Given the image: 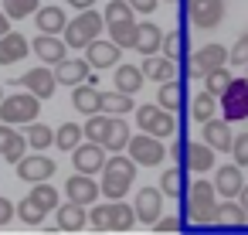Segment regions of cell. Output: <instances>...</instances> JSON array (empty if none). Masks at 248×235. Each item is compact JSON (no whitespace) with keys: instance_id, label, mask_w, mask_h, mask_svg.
<instances>
[{"instance_id":"obj_1","label":"cell","mask_w":248,"mask_h":235,"mask_svg":"<svg viewBox=\"0 0 248 235\" xmlns=\"http://www.w3.org/2000/svg\"><path fill=\"white\" fill-rule=\"evenodd\" d=\"M217 187L214 181H194L187 187V194L180 198L184 201V218L194 221V225H214V211H217Z\"/></svg>"},{"instance_id":"obj_2","label":"cell","mask_w":248,"mask_h":235,"mask_svg":"<svg viewBox=\"0 0 248 235\" xmlns=\"http://www.w3.org/2000/svg\"><path fill=\"white\" fill-rule=\"evenodd\" d=\"M136 160L133 157H123V153H112V160H106V167H102V198H109V201H123L126 198V191L133 187V177H136Z\"/></svg>"},{"instance_id":"obj_3","label":"cell","mask_w":248,"mask_h":235,"mask_svg":"<svg viewBox=\"0 0 248 235\" xmlns=\"http://www.w3.org/2000/svg\"><path fill=\"white\" fill-rule=\"evenodd\" d=\"M34 116H41V99L34 92H14V96L0 99V123L28 126V123H34Z\"/></svg>"},{"instance_id":"obj_4","label":"cell","mask_w":248,"mask_h":235,"mask_svg":"<svg viewBox=\"0 0 248 235\" xmlns=\"http://www.w3.org/2000/svg\"><path fill=\"white\" fill-rule=\"evenodd\" d=\"M102 31H106V17H102L95 7L78 11V17L65 24V45H68V48H85V45L95 41Z\"/></svg>"},{"instance_id":"obj_5","label":"cell","mask_w":248,"mask_h":235,"mask_svg":"<svg viewBox=\"0 0 248 235\" xmlns=\"http://www.w3.org/2000/svg\"><path fill=\"white\" fill-rule=\"evenodd\" d=\"M214 147H207L204 140L201 143H194V140H180V143H173V157L180 160V167L184 170H194V174H207V170H214Z\"/></svg>"},{"instance_id":"obj_6","label":"cell","mask_w":248,"mask_h":235,"mask_svg":"<svg viewBox=\"0 0 248 235\" xmlns=\"http://www.w3.org/2000/svg\"><path fill=\"white\" fill-rule=\"evenodd\" d=\"M180 4H184V21L201 31H214L224 21V0H180Z\"/></svg>"},{"instance_id":"obj_7","label":"cell","mask_w":248,"mask_h":235,"mask_svg":"<svg viewBox=\"0 0 248 235\" xmlns=\"http://www.w3.org/2000/svg\"><path fill=\"white\" fill-rule=\"evenodd\" d=\"M136 123H140L143 133H153V136H160V140H167V136L177 133V116H173L170 109H163L160 102H156V106H140V109H136Z\"/></svg>"},{"instance_id":"obj_8","label":"cell","mask_w":248,"mask_h":235,"mask_svg":"<svg viewBox=\"0 0 248 235\" xmlns=\"http://www.w3.org/2000/svg\"><path fill=\"white\" fill-rule=\"evenodd\" d=\"M221 65H228V48L224 45H217V41H211V45H201L190 58H187V75L190 79H204L207 72H214V68H221Z\"/></svg>"},{"instance_id":"obj_9","label":"cell","mask_w":248,"mask_h":235,"mask_svg":"<svg viewBox=\"0 0 248 235\" xmlns=\"http://www.w3.org/2000/svg\"><path fill=\"white\" fill-rule=\"evenodd\" d=\"M221 116L228 123H241L248 119V79H231L228 89L221 92Z\"/></svg>"},{"instance_id":"obj_10","label":"cell","mask_w":248,"mask_h":235,"mask_svg":"<svg viewBox=\"0 0 248 235\" xmlns=\"http://www.w3.org/2000/svg\"><path fill=\"white\" fill-rule=\"evenodd\" d=\"M129 157L140 164V167H160L163 164V157H167V147L160 143V136H153V133H136V136H129Z\"/></svg>"},{"instance_id":"obj_11","label":"cell","mask_w":248,"mask_h":235,"mask_svg":"<svg viewBox=\"0 0 248 235\" xmlns=\"http://www.w3.org/2000/svg\"><path fill=\"white\" fill-rule=\"evenodd\" d=\"M14 85H24V89L34 92L38 99H51L55 89H58V79H55V68H51V65H38V68L24 72L21 79H14Z\"/></svg>"},{"instance_id":"obj_12","label":"cell","mask_w":248,"mask_h":235,"mask_svg":"<svg viewBox=\"0 0 248 235\" xmlns=\"http://www.w3.org/2000/svg\"><path fill=\"white\" fill-rule=\"evenodd\" d=\"M55 170H58V164L51 160V157H45V153H24L21 160H17V177L21 181H28V184H41V181H51L55 177Z\"/></svg>"},{"instance_id":"obj_13","label":"cell","mask_w":248,"mask_h":235,"mask_svg":"<svg viewBox=\"0 0 248 235\" xmlns=\"http://www.w3.org/2000/svg\"><path fill=\"white\" fill-rule=\"evenodd\" d=\"M72 164H75V170H82V174H102V167H106V147L95 143V140L78 143V147L72 150Z\"/></svg>"},{"instance_id":"obj_14","label":"cell","mask_w":248,"mask_h":235,"mask_svg":"<svg viewBox=\"0 0 248 235\" xmlns=\"http://www.w3.org/2000/svg\"><path fill=\"white\" fill-rule=\"evenodd\" d=\"M102 194V187L92 181V174H72L68 181H65V198L68 201H75V204H95V198Z\"/></svg>"},{"instance_id":"obj_15","label":"cell","mask_w":248,"mask_h":235,"mask_svg":"<svg viewBox=\"0 0 248 235\" xmlns=\"http://www.w3.org/2000/svg\"><path fill=\"white\" fill-rule=\"evenodd\" d=\"M133 208H136V221L153 225V221L160 218V211H163V191H160V187H140Z\"/></svg>"},{"instance_id":"obj_16","label":"cell","mask_w":248,"mask_h":235,"mask_svg":"<svg viewBox=\"0 0 248 235\" xmlns=\"http://www.w3.org/2000/svg\"><path fill=\"white\" fill-rule=\"evenodd\" d=\"M119 55H123V48L109 38V41H102V38H95V41H89L85 45V58H89V65L92 68H112L116 62H119Z\"/></svg>"},{"instance_id":"obj_17","label":"cell","mask_w":248,"mask_h":235,"mask_svg":"<svg viewBox=\"0 0 248 235\" xmlns=\"http://www.w3.org/2000/svg\"><path fill=\"white\" fill-rule=\"evenodd\" d=\"M65 48H68L65 38H58V34H45V31L31 41V51H34L45 65H58V62L65 58Z\"/></svg>"},{"instance_id":"obj_18","label":"cell","mask_w":248,"mask_h":235,"mask_svg":"<svg viewBox=\"0 0 248 235\" xmlns=\"http://www.w3.org/2000/svg\"><path fill=\"white\" fill-rule=\"evenodd\" d=\"M201 140L207 143V147H214V150H231V143H234V133H231V123L221 116H211L207 123H204V133H201Z\"/></svg>"},{"instance_id":"obj_19","label":"cell","mask_w":248,"mask_h":235,"mask_svg":"<svg viewBox=\"0 0 248 235\" xmlns=\"http://www.w3.org/2000/svg\"><path fill=\"white\" fill-rule=\"evenodd\" d=\"M89 68H92L89 58H62L55 65V79H58V85H78L89 79Z\"/></svg>"},{"instance_id":"obj_20","label":"cell","mask_w":248,"mask_h":235,"mask_svg":"<svg viewBox=\"0 0 248 235\" xmlns=\"http://www.w3.org/2000/svg\"><path fill=\"white\" fill-rule=\"evenodd\" d=\"M72 106L82 113V116H92V113H102V92L89 82H78V85H72Z\"/></svg>"},{"instance_id":"obj_21","label":"cell","mask_w":248,"mask_h":235,"mask_svg":"<svg viewBox=\"0 0 248 235\" xmlns=\"http://www.w3.org/2000/svg\"><path fill=\"white\" fill-rule=\"evenodd\" d=\"M214 187L221 198H238V191L245 187L241 167L238 164H221V170H214Z\"/></svg>"},{"instance_id":"obj_22","label":"cell","mask_w":248,"mask_h":235,"mask_svg":"<svg viewBox=\"0 0 248 235\" xmlns=\"http://www.w3.org/2000/svg\"><path fill=\"white\" fill-rule=\"evenodd\" d=\"M31 51L28 38L17 34V31H7L4 38H0V65H14V62H24Z\"/></svg>"},{"instance_id":"obj_23","label":"cell","mask_w":248,"mask_h":235,"mask_svg":"<svg viewBox=\"0 0 248 235\" xmlns=\"http://www.w3.org/2000/svg\"><path fill=\"white\" fill-rule=\"evenodd\" d=\"M140 68H143V75H146V79H153L156 85H160V82L177 79V62H173V58H167V55H160V51H156V55H146V62H143Z\"/></svg>"},{"instance_id":"obj_24","label":"cell","mask_w":248,"mask_h":235,"mask_svg":"<svg viewBox=\"0 0 248 235\" xmlns=\"http://www.w3.org/2000/svg\"><path fill=\"white\" fill-rule=\"evenodd\" d=\"M58 211V232H82L89 225V215H85V204H75V201H65L55 208Z\"/></svg>"},{"instance_id":"obj_25","label":"cell","mask_w":248,"mask_h":235,"mask_svg":"<svg viewBox=\"0 0 248 235\" xmlns=\"http://www.w3.org/2000/svg\"><path fill=\"white\" fill-rule=\"evenodd\" d=\"M112 79H116V89H123V92H129V96H136V92L143 89V82H146L143 68H140V65H129V62H119Z\"/></svg>"},{"instance_id":"obj_26","label":"cell","mask_w":248,"mask_h":235,"mask_svg":"<svg viewBox=\"0 0 248 235\" xmlns=\"http://www.w3.org/2000/svg\"><path fill=\"white\" fill-rule=\"evenodd\" d=\"M248 221V211L241 208V201H221L217 204V211H214V225H221V228H241Z\"/></svg>"},{"instance_id":"obj_27","label":"cell","mask_w":248,"mask_h":235,"mask_svg":"<svg viewBox=\"0 0 248 235\" xmlns=\"http://www.w3.org/2000/svg\"><path fill=\"white\" fill-rule=\"evenodd\" d=\"M34 24H38V31H45V34H62L65 24H68V17H65L62 7H38V11H34Z\"/></svg>"},{"instance_id":"obj_28","label":"cell","mask_w":248,"mask_h":235,"mask_svg":"<svg viewBox=\"0 0 248 235\" xmlns=\"http://www.w3.org/2000/svg\"><path fill=\"white\" fill-rule=\"evenodd\" d=\"M156 102H160L163 109H170V113H180V109L187 106L184 85H180L177 79H170V82H160V89H156Z\"/></svg>"},{"instance_id":"obj_29","label":"cell","mask_w":248,"mask_h":235,"mask_svg":"<svg viewBox=\"0 0 248 235\" xmlns=\"http://www.w3.org/2000/svg\"><path fill=\"white\" fill-rule=\"evenodd\" d=\"M129 123L126 119H119V116H112L109 119V130H106V140H102V147L106 150H112V153H123L126 147H129Z\"/></svg>"},{"instance_id":"obj_30","label":"cell","mask_w":248,"mask_h":235,"mask_svg":"<svg viewBox=\"0 0 248 235\" xmlns=\"http://www.w3.org/2000/svg\"><path fill=\"white\" fill-rule=\"evenodd\" d=\"M133 109H136V102H133L129 92H123V89L102 92V113H106V116H126V113H133Z\"/></svg>"},{"instance_id":"obj_31","label":"cell","mask_w":248,"mask_h":235,"mask_svg":"<svg viewBox=\"0 0 248 235\" xmlns=\"http://www.w3.org/2000/svg\"><path fill=\"white\" fill-rule=\"evenodd\" d=\"M160 191L167 194V198H184L187 194V170L184 167H170V170H163L160 174Z\"/></svg>"},{"instance_id":"obj_32","label":"cell","mask_w":248,"mask_h":235,"mask_svg":"<svg viewBox=\"0 0 248 235\" xmlns=\"http://www.w3.org/2000/svg\"><path fill=\"white\" fill-rule=\"evenodd\" d=\"M163 48V31L156 28V24H140V34H136V51L140 55H156Z\"/></svg>"},{"instance_id":"obj_33","label":"cell","mask_w":248,"mask_h":235,"mask_svg":"<svg viewBox=\"0 0 248 235\" xmlns=\"http://www.w3.org/2000/svg\"><path fill=\"white\" fill-rule=\"evenodd\" d=\"M211 116H217V96H211V92L204 89V92H197L194 102H190V119H194V123H207Z\"/></svg>"},{"instance_id":"obj_34","label":"cell","mask_w":248,"mask_h":235,"mask_svg":"<svg viewBox=\"0 0 248 235\" xmlns=\"http://www.w3.org/2000/svg\"><path fill=\"white\" fill-rule=\"evenodd\" d=\"M24 140H28V147H34V150H48V147H55V130L45 126V123H28Z\"/></svg>"},{"instance_id":"obj_35","label":"cell","mask_w":248,"mask_h":235,"mask_svg":"<svg viewBox=\"0 0 248 235\" xmlns=\"http://www.w3.org/2000/svg\"><path fill=\"white\" fill-rule=\"evenodd\" d=\"M82 140H85V130H82L78 123H62V126L55 130V147H58V150H75Z\"/></svg>"},{"instance_id":"obj_36","label":"cell","mask_w":248,"mask_h":235,"mask_svg":"<svg viewBox=\"0 0 248 235\" xmlns=\"http://www.w3.org/2000/svg\"><path fill=\"white\" fill-rule=\"evenodd\" d=\"M109 34L119 48H136V34H140V24L136 21H123V24H109Z\"/></svg>"},{"instance_id":"obj_37","label":"cell","mask_w":248,"mask_h":235,"mask_svg":"<svg viewBox=\"0 0 248 235\" xmlns=\"http://www.w3.org/2000/svg\"><path fill=\"white\" fill-rule=\"evenodd\" d=\"M136 225V208L126 201H112V232H129Z\"/></svg>"},{"instance_id":"obj_38","label":"cell","mask_w":248,"mask_h":235,"mask_svg":"<svg viewBox=\"0 0 248 235\" xmlns=\"http://www.w3.org/2000/svg\"><path fill=\"white\" fill-rule=\"evenodd\" d=\"M231 79H234V75L228 72V65H221V68H214V72H207V75H204V89H207L211 96H217V99H221V92L228 89V82H231Z\"/></svg>"},{"instance_id":"obj_39","label":"cell","mask_w":248,"mask_h":235,"mask_svg":"<svg viewBox=\"0 0 248 235\" xmlns=\"http://www.w3.org/2000/svg\"><path fill=\"white\" fill-rule=\"evenodd\" d=\"M109 119L112 116H106V113H92L89 119H85V140H95V143H102L106 140V130H109Z\"/></svg>"},{"instance_id":"obj_40","label":"cell","mask_w":248,"mask_h":235,"mask_svg":"<svg viewBox=\"0 0 248 235\" xmlns=\"http://www.w3.org/2000/svg\"><path fill=\"white\" fill-rule=\"evenodd\" d=\"M45 215H48V211H45V208H41V204H38L31 194H28V198L17 204V218H21L24 225H41V221H45Z\"/></svg>"},{"instance_id":"obj_41","label":"cell","mask_w":248,"mask_h":235,"mask_svg":"<svg viewBox=\"0 0 248 235\" xmlns=\"http://www.w3.org/2000/svg\"><path fill=\"white\" fill-rule=\"evenodd\" d=\"M89 225H92L95 232H112V201H106V204H92V211H89Z\"/></svg>"},{"instance_id":"obj_42","label":"cell","mask_w":248,"mask_h":235,"mask_svg":"<svg viewBox=\"0 0 248 235\" xmlns=\"http://www.w3.org/2000/svg\"><path fill=\"white\" fill-rule=\"evenodd\" d=\"M102 17H106V28H109V24L133 21V7H129V0H109V7L102 11Z\"/></svg>"},{"instance_id":"obj_43","label":"cell","mask_w":248,"mask_h":235,"mask_svg":"<svg viewBox=\"0 0 248 235\" xmlns=\"http://www.w3.org/2000/svg\"><path fill=\"white\" fill-rule=\"evenodd\" d=\"M41 7V0H4V14L11 21H21V17H31L34 11Z\"/></svg>"},{"instance_id":"obj_44","label":"cell","mask_w":248,"mask_h":235,"mask_svg":"<svg viewBox=\"0 0 248 235\" xmlns=\"http://www.w3.org/2000/svg\"><path fill=\"white\" fill-rule=\"evenodd\" d=\"M31 198L45 208V211H55L58 208V191L48 184V181H41V184H31Z\"/></svg>"},{"instance_id":"obj_45","label":"cell","mask_w":248,"mask_h":235,"mask_svg":"<svg viewBox=\"0 0 248 235\" xmlns=\"http://www.w3.org/2000/svg\"><path fill=\"white\" fill-rule=\"evenodd\" d=\"M24 153H28V140H24V133H14L4 147H0V157H4L7 164H17Z\"/></svg>"},{"instance_id":"obj_46","label":"cell","mask_w":248,"mask_h":235,"mask_svg":"<svg viewBox=\"0 0 248 235\" xmlns=\"http://www.w3.org/2000/svg\"><path fill=\"white\" fill-rule=\"evenodd\" d=\"M184 51H187V38H184V31H170V34H163V55H167V58L180 62Z\"/></svg>"},{"instance_id":"obj_47","label":"cell","mask_w":248,"mask_h":235,"mask_svg":"<svg viewBox=\"0 0 248 235\" xmlns=\"http://www.w3.org/2000/svg\"><path fill=\"white\" fill-rule=\"evenodd\" d=\"M228 65H238V68H245V65H248V31H245V34H238V41L228 48Z\"/></svg>"},{"instance_id":"obj_48","label":"cell","mask_w":248,"mask_h":235,"mask_svg":"<svg viewBox=\"0 0 248 235\" xmlns=\"http://www.w3.org/2000/svg\"><path fill=\"white\" fill-rule=\"evenodd\" d=\"M231 153H234V164H238V167H248V133H238V136H234Z\"/></svg>"},{"instance_id":"obj_49","label":"cell","mask_w":248,"mask_h":235,"mask_svg":"<svg viewBox=\"0 0 248 235\" xmlns=\"http://www.w3.org/2000/svg\"><path fill=\"white\" fill-rule=\"evenodd\" d=\"M180 228H184V225H180V218H173V215H167V218L160 215V218L153 221V232H160V235H163V232L173 235V232H180Z\"/></svg>"},{"instance_id":"obj_50","label":"cell","mask_w":248,"mask_h":235,"mask_svg":"<svg viewBox=\"0 0 248 235\" xmlns=\"http://www.w3.org/2000/svg\"><path fill=\"white\" fill-rule=\"evenodd\" d=\"M14 215H17V208H14V204H11L7 198H0V228H4V225H7V221H11Z\"/></svg>"},{"instance_id":"obj_51","label":"cell","mask_w":248,"mask_h":235,"mask_svg":"<svg viewBox=\"0 0 248 235\" xmlns=\"http://www.w3.org/2000/svg\"><path fill=\"white\" fill-rule=\"evenodd\" d=\"M156 4H160V0H129V7H133V11H140V14H153V11H156Z\"/></svg>"},{"instance_id":"obj_52","label":"cell","mask_w":248,"mask_h":235,"mask_svg":"<svg viewBox=\"0 0 248 235\" xmlns=\"http://www.w3.org/2000/svg\"><path fill=\"white\" fill-rule=\"evenodd\" d=\"M14 133H17V126H11V123H0V147H4V143H7Z\"/></svg>"},{"instance_id":"obj_53","label":"cell","mask_w":248,"mask_h":235,"mask_svg":"<svg viewBox=\"0 0 248 235\" xmlns=\"http://www.w3.org/2000/svg\"><path fill=\"white\" fill-rule=\"evenodd\" d=\"M68 7H75V11H89V7H95V0H68Z\"/></svg>"},{"instance_id":"obj_54","label":"cell","mask_w":248,"mask_h":235,"mask_svg":"<svg viewBox=\"0 0 248 235\" xmlns=\"http://www.w3.org/2000/svg\"><path fill=\"white\" fill-rule=\"evenodd\" d=\"M7 31H11V17H7L4 11H0V38H4Z\"/></svg>"},{"instance_id":"obj_55","label":"cell","mask_w":248,"mask_h":235,"mask_svg":"<svg viewBox=\"0 0 248 235\" xmlns=\"http://www.w3.org/2000/svg\"><path fill=\"white\" fill-rule=\"evenodd\" d=\"M238 201H241V208H245V211H248V184H245V187H241V191H238Z\"/></svg>"},{"instance_id":"obj_56","label":"cell","mask_w":248,"mask_h":235,"mask_svg":"<svg viewBox=\"0 0 248 235\" xmlns=\"http://www.w3.org/2000/svg\"><path fill=\"white\" fill-rule=\"evenodd\" d=\"M167 4H180V0H167Z\"/></svg>"},{"instance_id":"obj_57","label":"cell","mask_w":248,"mask_h":235,"mask_svg":"<svg viewBox=\"0 0 248 235\" xmlns=\"http://www.w3.org/2000/svg\"><path fill=\"white\" fill-rule=\"evenodd\" d=\"M0 99H4V85H0Z\"/></svg>"},{"instance_id":"obj_58","label":"cell","mask_w":248,"mask_h":235,"mask_svg":"<svg viewBox=\"0 0 248 235\" xmlns=\"http://www.w3.org/2000/svg\"><path fill=\"white\" fill-rule=\"evenodd\" d=\"M245 79H248V65H245Z\"/></svg>"}]
</instances>
